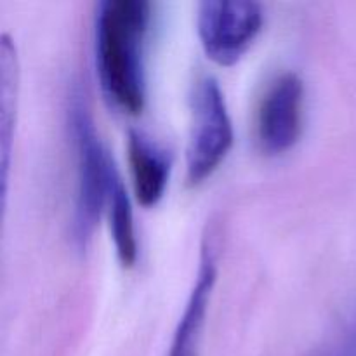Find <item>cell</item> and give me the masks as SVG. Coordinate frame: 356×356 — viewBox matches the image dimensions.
Here are the masks:
<instances>
[{"instance_id":"6da1fadb","label":"cell","mask_w":356,"mask_h":356,"mask_svg":"<svg viewBox=\"0 0 356 356\" xmlns=\"http://www.w3.org/2000/svg\"><path fill=\"white\" fill-rule=\"evenodd\" d=\"M152 21L148 0H103L94 21V58L101 89L118 111L145 108L146 37Z\"/></svg>"},{"instance_id":"7a4b0ae2","label":"cell","mask_w":356,"mask_h":356,"mask_svg":"<svg viewBox=\"0 0 356 356\" xmlns=\"http://www.w3.org/2000/svg\"><path fill=\"white\" fill-rule=\"evenodd\" d=\"M80 92L72 94L68 127L75 156V198H73L72 236L80 250L87 249L96 226L106 211L108 193L117 165L104 148L94 125L87 101Z\"/></svg>"},{"instance_id":"3957f363","label":"cell","mask_w":356,"mask_h":356,"mask_svg":"<svg viewBox=\"0 0 356 356\" xmlns=\"http://www.w3.org/2000/svg\"><path fill=\"white\" fill-rule=\"evenodd\" d=\"M235 139L232 117L218 80L205 75L191 94V131L186 148V177L198 184L225 162Z\"/></svg>"},{"instance_id":"277c9868","label":"cell","mask_w":356,"mask_h":356,"mask_svg":"<svg viewBox=\"0 0 356 356\" xmlns=\"http://www.w3.org/2000/svg\"><path fill=\"white\" fill-rule=\"evenodd\" d=\"M263 24L264 10L257 2L205 0L198 3V38L205 54L218 65H235L254 44Z\"/></svg>"},{"instance_id":"5b68a950","label":"cell","mask_w":356,"mask_h":356,"mask_svg":"<svg viewBox=\"0 0 356 356\" xmlns=\"http://www.w3.org/2000/svg\"><path fill=\"white\" fill-rule=\"evenodd\" d=\"M305 125V82L298 73H282L264 90L256 111V141L266 155L294 148Z\"/></svg>"},{"instance_id":"8992f818","label":"cell","mask_w":356,"mask_h":356,"mask_svg":"<svg viewBox=\"0 0 356 356\" xmlns=\"http://www.w3.org/2000/svg\"><path fill=\"white\" fill-rule=\"evenodd\" d=\"M216 278H218V261H216L214 247L209 240H205L202 247L197 280L191 287L183 315L174 330L167 356H198Z\"/></svg>"},{"instance_id":"52a82bcc","label":"cell","mask_w":356,"mask_h":356,"mask_svg":"<svg viewBox=\"0 0 356 356\" xmlns=\"http://www.w3.org/2000/svg\"><path fill=\"white\" fill-rule=\"evenodd\" d=\"M127 155L136 198L143 207H153L162 200L169 184L170 153L143 132L132 131L127 139Z\"/></svg>"},{"instance_id":"ba28073f","label":"cell","mask_w":356,"mask_h":356,"mask_svg":"<svg viewBox=\"0 0 356 356\" xmlns=\"http://www.w3.org/2000/svg\"><path fill=\"white\" fill-rule=\"evenodd\" d=\"M106 216L110 221L111 238H113L117 257L122 266H134L138 259V238H136L134 214L120 172H115L106 202Z\"/></svg>"},{"instance_id":"9c48e42d","label":"cell","mask_w":356,"mask_h":356,"mask_svg":"<svg viewBox=\"0 0 356 356\" xmlns=\"http://www.w3.org/2000/svg\"><path fill=\"white\" fill-rule=\"evenodd\" d=\"M19 70H17L16 47L6 33L0 37V136H2V165L3 179L9 169L10 139L16 117L17 89H19Z\"/></svg>"},{"instance_id":"30bf717a","label":"cell","mask_w":356,"mask_h":356,"mask_svg":"<svg viewBox=\"0 0 356 356\" xmlns=\"http://www.w3.org/2000/svg\"><path fill=\"white\" fill-rule=\"evenodd\" d=\"M320 356H356V301L343 316Z\"/></svg>"}]
</instances>
